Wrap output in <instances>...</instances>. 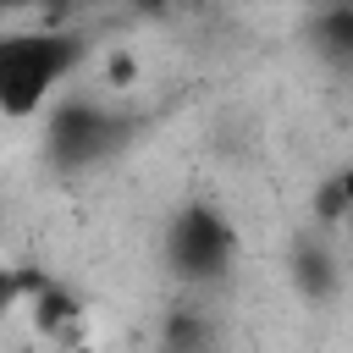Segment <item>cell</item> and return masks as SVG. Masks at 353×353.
I'll return each mask as SVG.
<instances>
[{"instance_id":"cell-1","label":"cell","mask_w":353,"mask_h":353,"mask_svg":"<svg viewBox=\"0 0 353 353\" xmlns=\"http://www.w3.org/2000/svg\"><path fill=\"white\" fill-rule=\"evenodd\" d=\"M83 61V44L66 33H33V39H11L0 50V110L11 121L33 116L44 105V94Z\"/></svg>"},{"instance_id":"cell-8","label":"cell","mask_w":353,"mask_h":353,"mask_svg":"<svg viewBox=\"0 0 353 353\" xmlns=\"http://www.w3.org/2000/svg\"><path fill=\"white\" fill-rule=\"evenodd\" d=\"M347 232H353V210H347Z\"/></svg>"},{"instance_id":"cell-4","label":"cell","mask_w":353,"mask_h":353,"mask_svg":"<svg viewBox=\"0 0 353 353\" xmlns=\"http://www.w3.org/2000/svg\"><path fill=\"white\" fill-rule=\"evenodd\" d=\"M347 210H353V199H347L342 176L320 182V193H314V221H320V226H336V221H347Z\"/></svg>"},{"instance_id":"cell-6","label":"cell","mask_w":353,"mask_h":353,"mask_svg":"<svg viewBox=\"0 0 353 353\" xmlns=\"http://www.w3.org/2000/svg\"><path fill=\"white\" fill-rule=\"evenodd\" d=\"M132 77H138V61H132L127 50H116V55L105 61V83H110V88H127Z\"/></svg>"},{"instance_id":"cell-3","label":"cell","mask_w":353,"mask_h":353,"mask_svg":"<svg viewBox=\"0 0 353 353\" xmlns=\"http://www.w3.org/2000/svg\"><path fill=\"white\" fill-rule=\"evenodd\" d=\"M105 132H110V121H105L94 105H66V110H55V121H50V154H55L61 165H88V160L99 154Z\"/></svg>"},{"instance_id":"cell-5","label":"cell","mask_w":353,"mask_h":353,"mask_svg":"<svg viewBox=\"0 0 353 353\" xmlns=\"http://www.w3.org/2000/svg\"><path fill=\"white\" fill-rule=\"evenodd\" d=\"M331 281H336V276H331V259H325L320 248H303V254H298V287L320 298V292H331Z\"/></svg>"},{"instance_id":"cell-2","label":"cell","mask_w":353,"mask_h":353,"mask_svg":"<svg viewBox=\"0 0 353 353\" xmlns=\"http://www.w3.org/2000/svg\"><path fill=\"white\" fill-rule=\"evenodd\" d=\"M232 259V226L210 204H188L171 221V265L188 281H215Z\"/></svg>"},{"instance_id":"cell-7","label":"cell","mask_w":353,"mask_h":353,"mask_svg":"<svg viewBox=\"0 0 353 353\" xmlns=\"http://www.w3.org/2000/svg\"><path fill=\"white\" fill-rule=\"evenodd\" d=\"M342 188H347V199H353V165H347V171H342Z\"/></svg>"}]
</instances>
